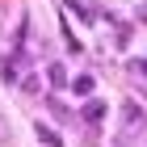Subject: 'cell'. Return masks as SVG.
<instances>
[{"label":"cell","mask_w":147,"mask_h":147,"mask_svg":"<svg viewBox=\"0 0 147 147\" xmlns=\"http://www.w3.org/2000/svg\"><path fill=\"white\" fill-rule=\"evenodd\" d=\"M38 135H42V143H46V147H59V135L51 130V126H38Z\"/></svg>","instance_id":"cell-5"},{"label":"cell","mask_w":147,"mask_h":147,"mask_svg":"<svg viewBox=\"0 0 147 147\" xmlns=\"http://www.w3.org/2000/svg\"><path fill=\"white\" fill-rule=\"evenodd\" d=\"M21 88L30 92V97H34V92H38V76H25V80H21Z\"/></svg>","instance_id":"cell-7"},{"label":"cell","mask_w":147,"mask_h":147,"mask_svg":"<svg viewBox=\"0 0 147 147\" xmlns=\"http://www.w3.org/2000/svg\"><path fill=\"white\" fill-rule=\"evenodd\" d=\"M135 67H139V71H143V76H147V59H139V63H135Z\"/></svg>","instance_id":"cell-8"},{"label":"cell","mask_w":147,"mask_h":147,"mask_svg":"<svg viewBox=\"0 0 147 147\" xmlns=\"http://www.w3.org/2000/svg\"><path fill=\"white\" fill-rule=\"evenodd\" d=\"M101 118H105V101H84V122L97 126Z\"/></svg>","instance_id":"cell-2"},{"label":"cell","mask_w":147,"mask_h":147,"mask_svg":"<svg viewBox=\"0 0 147 147\" xmlns=\"http://www.w3.org/2000/svg\"><path fill=\"white\" fill-rule=\"evenodd\" d=\"M139 17H143V21H147V4H143V9H139Z\"/></svg>","instance_id":"cell-9"},{"label":"cell","mask_w":147,"mask_h":147,"mask_svg":"<svg viewBox=\"0 0 147 147\" xmlns=\"http://www.w3.org/2000/svg\"><path fill=\"white\" fill-rule=\"evenodd\" d=\"M46 76H51V84H55V88H63V84H67V71L59 67V63H55V67H51V71H46Z\"/></svg>","instance_id":"cell-4"},{"label":"cell","mask_w":147,"mask_h":147,"mask_svg":"<svg viewBox=\"0 0 147 147\" xmlns=\"http://www.w3.org/2000/svg\"><path fill=\"white\" fill-rule=\"evenodd\" d=\"M122 130H126V135L143 130V105H139V101H122Z\"/></svg>","instance_id":"cell-1"},{"label":"cell","mask_w":147,"mask_h":147,"mask_svg":"<svg viewBox=\"0 0 147 147\" xmlns=\"http://www.w3.org/2000/svg\"><path fill=\"white\" fill-rule=\"evenodd\" d=\"M9 135H13V130H9V118H4V109H0V143H9Z\"/></svg>","instance_id":"cell-6"},{"label":"cell","mask_w":147,"mask_h":147,"mask_svg":"<svg viewBox=\"0 0 147 147\" xmlns=\"http://www.w3.org/2000/svg\"><path fill=\"white\" fill-rule=\"evenodd\" d=\"M71 92L76 97H92V76H76L71 80Z\"/></svg>","instance_id":"cell-3"}]
</instances>
